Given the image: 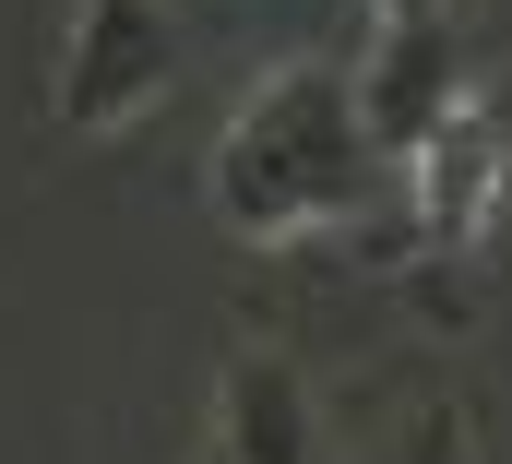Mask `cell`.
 Wrapping results in <instances>:
<instances>
[{
  "mask_svg": "<svg viewBox=\"0 0 512 464\" xmlns=\"http://www.w3.org/2000/svg\"><path fill=\"white\" fill-rule=\"evenodd\" d=\"M382 143H370V119H358V72H334V60H286V72H262L239 119L215 131V167H203V191H215V215L262 250H286V238L310 227H346V215H370L382 203Z\"/></svg>",
  "mask_w": 512,
  "mask_h": 464,
  "instance_id": "cell-1",
  "label": "cell"
},
{
  "mask_svg": "<svg viewBox=\"0 0 512 464\" xmlns=\"http://www.w3.org/2000/svg\"><path fill=\"white\" fill-rule=\"evenodd\" d=\"M203 464H215V453H203Z\"/></svg>",
  "mask_w": 512,
  "mask_h": 464,
  "instance_id": "cell-7",
  "label": "cell"
},
{
  "mask_svg": "<svg viewBox=\"0 0 512 464\" xmlns=\"http://www.w3.org/2000/svg\"><path fill=\"white\" fill-rule=\"evenodd\" d=\"M370 464H477V429H465V405H417Z\"/></svg>",
  "mask_w": 512,
  "mask_h": 464,
  "instance_id": "cell-6",
  "label": "cell"
},
{
  "mask_svg": "<svg viewBox=\"0 0 512 464\" xmlns=\"http://www.w3.org/2000/svg\"><path fill=\"white\" fill-rule=\"evenodd\" d=\"M179 12L167 0H72L60 24V60H48V119L60 131H131V119L167 108L179 84Z\"/></svg>",
  "mask_w": 512,
  "mask_h": 464,
  "instance_id": "cell-2",
  "label": "cell"
},
{
  "mask_svg": "<svg viewBox=\"0 0 512 464\" xmlns=\"http://www.w3.org/2000/svg\"><path fill=\"white\" fill-rule=\"evenodd\" d=\"M453 96H465V72H453V12H382V48H370V72H358L370 143L405 167V143L453 108Z\"/></svg>",
  "mask_w": 512,
  "mask_h": 464,
  "instance_id": "cell-4",
  "label": "cell"
},
{
  "mask_svg": "<svg viewBox=\"0 0 512 464\" xmlns=\"http://www.w3.org/2000/svg\"><path fill=\"white\" fill-rule=\"evenodd\" d=\"M501 179H512V131L477 96H453V108L405 143V203H417L429 250H465V238L489 227L501 215Z\"/></svg>",
  "mask_w": 512,
  "mask_h": 464,
  "instance_id": "cell-3",
  "label": "cell"
},
{
  "mask_svg": "<svg viewBox=\"0 0 512 464\" xmlns=\"http://www.w3.org/2000/svg\"><path fill=\"white\" fill-rule=\"evenodd\" d=\"M203 453H215V464H334L298 357H274V346L227 357V381H215V441H203Z\"/></svg>",
  "mask_w": 512,
  "mask_h": 464,
  "instance_id": "cell-5",
  "label": "cell"
}]
</instances>
